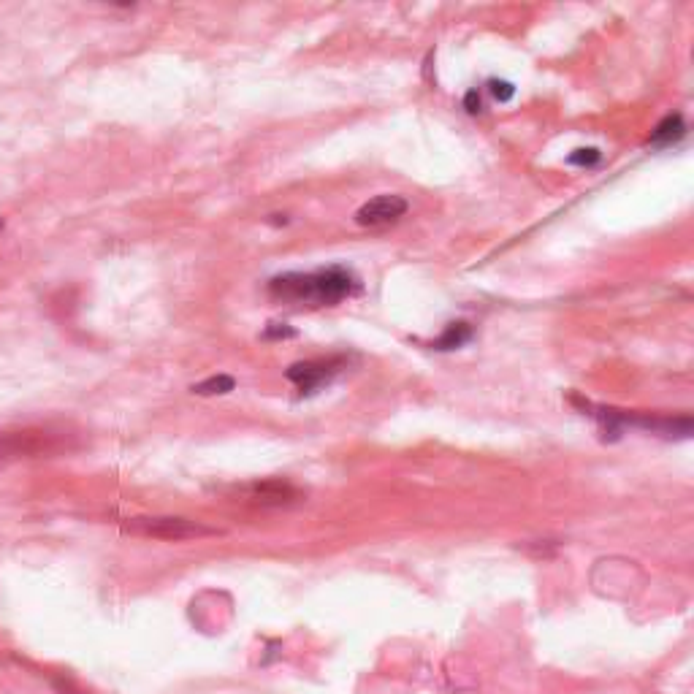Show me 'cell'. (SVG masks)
I'll list each match as a JSON object with an SVG mask.
<instances>
[{
    "label": "cell",
    "mask_w": 694,
    "mask_h": 694,
    "mask_svg": "<svg viewBox=\"0 0 694 694\" xmlns=\"http://www.w3.org/2000/svg\"><path fill=\"white\" fill-rule=\"evenodd\" d=\"M488 90H491V95H494L497 101H502V104L516 95V87L510 85V82H502V79H491V82H488Z\"/></svg>",
    "instance_id": "11"
},
{
    "label": "cell",
    "mask_w": 694,
    "mask_h": 694,
    "mask_svg": "<svg viewBox=\"0 0 694 694\" xmlns=\"http://www.w3.org/2000/svg\"><path fill=\"white\" fill-rule=\"evenodd\" d=\"M686 136V122L681 114H670V117H665V120L659 122L657 128L651 131V139H648V144H654V147H670V144H676V141H681Z\"/></svg>",
    "instance_id": "7"
},
{
    "label": "cell",
    "mask_w": 694,
    "mask_h": 694,
    "mask_svg": "<svg viewBox=\"0 0 694 694\" xmlns=\"http://www.w3.org/2000/svg\"><path fill=\"white\" fill-rule=\"evenodd\" d=\"M602 160V152L594 150V147H586V150H575L570 158H567V163H573V166H597Z\"/></svg>",
    "instance_id": "10"
},
{
    "label": "cell",
    "mask_w": 694,
    "mask_h": 694,
    "mask_svg": "<svg viewBox=\"0 0 694 694\" xmlns=\"http://www.w3.org/2000/svg\"><path fill=\"white\" fill-rule=\"evenodd\" d=\"M242 494L247 502L261 507H288L293 502H299L301 491L293 488L285 480H261V483H250L242 488Z\"/></svg>",
    "instance_id": "6"
},
{
    "label": "cell",
    "mask_w": 694,
    "mask_h": 694,
    "mask_svg": "<svg viewBox=\"0 0 694 694\" xmlns=\"http://www.w3.org/2000/svg\"><path fill=\"white\" fill-rule=\"evenodd\" d=\"M410 209L407 198L402 196H377L372 201H366L364 207L356 212V223L364 228H377V226H388V223H396L399 217Z\"/></svg>",
    "instance_id": "5"
},
{
    "label": "cell",
    "mask_w": 694,
    "mask_h": 694,
    "mask_svg": "<svg viewBox=\"0 0 694 694\" xmlns=\"http://www.w3.org/2000/svg\"><path fill=\"white\" fill-rule=\"evenodd\" d=\"M464 109H467L469 114H478L483 112V101H480L478 90H469L467 98H464Z\"/></svg>",
    "instance_id": "12"
},
{
    "label": "cell",
    "mask_w": 694,
    "mask_h": 694,
    "mask_svg": "<svg viewBox=\"0 0 694 694\" xmlns=\"http://www.w3.org/2000/svg\"><path fill=\"white\" fill-rule=\"evenodd\" d=\"M347 364V358L334 356V358H318V361H301V364H293L285 377L291 380L296 388H299L301 396H310L315 391H320L323 385H329L334 377L342 372V366Z\"/></svg>",
    "instance_id": "4"
},
{
    "label": "cell",
    "mask_w": 694,
    "mask_h": 694,
    "mask_svg": "<svg viewBox=\"0 0 694 694\" xmlns=\"http://www.w3.org/2000/svg\"><path fill=\"white\" fill-rule=\"evenodd\" d=\"M358 288L356 274L345 266H329L318 272H288L269 280V296L282 304L334 307Z\"/></svg>",
    "instance_id": "1"
},
{
    "label": "cell",
    "mask_w": 694,
    "mask_h": 694,
    "mask_svg": "<svg viewBox=\"0 0 694 694\" xmlns=\"http://www.w3.org/2000/svg\"><path fill=\"white\" fill-rule=\"evenodd\" d=\"M79 448L74 434L55 432V429H14L0 432V464L22 459H55L60 453Z\"/></svg>",
    "instance_id": "2"
},
{
    "label": "cell",
    "mask_w": 694,
    "mask_h": 694,
    "mask_svg": "<svg viewBox=\"0 0 694 694\" xmlns=\"http://www.w3.org/2000/svg\"><path fill=\"white\" fill-rule=\"evenodd\" d=\"M236 388V380L231 375H215L204 380V383H196L190 391L198 396H217V394H231Z\"/></svg>",
    "instance_id": "9"
},
{
    "label": "cell",
    "mask_w": 694,
    "mask_h": 694,
    "mask_svg": "<svg viewBox=\"0 0 694 694\" xmlns=\"http://www.w3.org/2000/svg\"><path fill=\"white\" fill-rule=\"evenodd\" d=\"M472 339V326L469 323H451L448 329L442 331V337L432 342L434 350H456V347L467 345Z\"/></svg>",
    "instance_id": "8"
},
{
    "label": "cell",
    "mask_w": 694,
    "mask_h": 694,
    "mask_svg": "<svg viewBox=\"0 0 694 694\" xmlns=\"http://www.w3.org/2000/svg\"><path fill=\"white\" fill-rule=\"evenodd\" d=\"M263 337H269V339L272 337H296V331L285 329V326L280 329V323H269V329H266V334H263Z\"/></svg>",
    "instance_id": "13"
},
{
    "label": "cell",
    "mask_w": 694,
    "mask_h": 694,
    "mask_svg": "<svg viewBox=\"0 0 694 694\" xmlns=\"http://www.w3.org/2000/svg\"><path fill=\"white\" fill-rule=\"evenodd\" d=\"M131 529L136 535L155 537V540H171V543H179V540H196V537H212L220 535L212 526L198 524V521H190V518H177V516H160V518H133Z\"/></svg>",
    "instance_id": "3"
}]
</instances>
